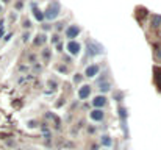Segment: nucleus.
Returning a JSON list of instances; mask_svg holds the SVG:
<instances>
[{
  "mask_svg": "<svg viewBox=\"0 0 161 150\" xmlns=\"http://www.w3.org/2000/svg\"><path fill=\"white\" fill-rule=\"evenodd\" d=\"M103 144H105V146H109V144H111V139L105 136V138H103Z\"/></svg>",
  "mask_w": 161,
  "mask_h": 150,
  "instance_id": "nucleus-10",
  "label": "nucleus"
},
{
  "mask_svg": "<svg viewBox=\"0 0 161 150\" xmlns=\"http://www.w3.org/2000/svg\"><path fill=\"white\" fill-rule=\"evenodd\" d=\"M89 94H91V88L89 86H81V89H80V92H78V96H80V99H88L89 97Z\"/></svg>",
  "mask_w": 161,
  "mask_h": 150,
  "instance_id": "nucleus-7",
  "label": "nucleus"
},
{
  "mask_svg": "<svg viewBox=\"0 0 161 150\" xmlns=\"http://www.w3.org/2000/svg\"><path fill=\"white\" fill-rule=\"evenodd\" d=\"M58 14H59V5L55 2V3H50L49 5V8L46 9V13H44V17L46 19H56L58 17Z\"/></svg>",
  "mask_w": 161,
  "mask_h": 150,
  "instance_id": "nucleus-1",
  "label": "nucleus"
},
{
  "mask_svg": "<svg viewBox=\"0 0 161 150\" xmlns=\"http://www.w3.org/2000/svg\"><path fill=\"white\" fill-rule=\"evenodd\" d=\"M78 35H80V27H77V25H70V27L66 30V36H67L70 41H74Z\"/></svg>",
  "mask_w": 161,
  "mask_h": 150,
  "instance_id": "nucleus-2",
  "label": "nucleus"
},
{
  "mask_svg": "<svg viewBox=\"0 0 161 150\" xmlns=\"http://www.w3.org/2000/svg\"><path fill=\"white\" fill-rule=\"evenodd\" d=\"M31 8H33V14H35V17H36L38 20H42V19H44V14H42V13L38 9L36 3H35V5H31Z\"/></svg>",
  "mask_w": 161,
  "mask_h": 150,
  "instance_id": "nucleus-8",
  "label": "nucleus"
},
{
  "mask_svg": "<svg viewBox=\"0 0 161 150\" xmlns=\"http://www.w3.org/2000/svg\"><path fill=\"white\" fill-rule=\"evenodd\" d=\"M91 119L96 120V122H100V120L103 119V111H102V109H94V111L91 113Z\"/></svg>",
  "mask_w": 161,
  "mask_h": 150,
  "instance_id": "nucleus-5",
  "label": "nucleus"
},
{
  "mask_svg": "<svg viewBox=\"0 0 161 150\" xmlns=\"http://www.w3.org/2000/svg\"><path fill=\"white\" fill-rule=\"evenodd\" d=\"M67 50H69V53L77 55V53L80 52V44H78V42H75V41H69V44H67Z\"/></svg>",
  "mask_w": 161,
  "mask_h": 150,
  "instance_id": "nucleus-3",
  "label": "nucleus"
},
{
  "mask_svg": "<svg viewBox=\"0 0 161 150\" xmlns=\"http://www.w3.org/2000/svg\"><path fill=\"white\" fill-rule=\"evenodd\" d=\"M3 2H8V0H3Z\"/></svg>",
  "mask_w": 161,
  "mask_h": 150,
  "instance_id": "nucleus-13",
  "label": "nucleus"
},
{
  "mask_svg": "<svg viewBox=\"0 0 161 150\" xmlns=\"http://www.w3.org/2000/svg\"><path fill=\"white\" fill-rule=\"evenodd\" d=\"M107 89H109V85H103L102 86V91H107Z\"/></svg>",
  "mask_w": 161,
  "mask_h": 150,
  "instance_id": "nucleus-11",
  "label": "nucleus"
},
{
  "mask_svg": "<svg viewBox=\"0 0 161 150\" xmlns=\"http://www.w3.org/2000/svg\"><path fill=\"white\" fill-rule=\"evenodd\" d=\"M105 103H107V99H105L103 96H97L96 99L92 100V105H94L96 108H102Z\"/></svg>",
  "mask_w": 161,
  "mask_h": 150,
  "instance_id": "nucleus-6",
  "label": "nucleus"
},
{
  "mask_svg": "<svg viewBox=\"0 0 161 150\" xmlns=\"http://www.w3.org/2000/svg\"><path fill=\"white\" fill-rule=\"evenodd\" d=\"M97 72H99V66H97V64H91V66L86 67L85 75H86V77H94V75H97Z\"/></svg>",
  "mask_w": 161,
  "mask_h": 150,
  "instance_id": "nucleus-4",
  "label": "nucleus"
},
{
  "mask_svg": "<svg viewBox=\"0 0 161 150\" xmlns=\"http://www.w3.org/2000/svg\"><path fill=\"white\" fill-rule=\"evenodd\" d=\"M160 20H161V17H158V16H153V27H157V24H160Z\"/></svg>",
  "mask_w": 161,
  "mask_h": 150,
  "instance_id": "nucleus-9",
  "label": "nucleus"
},
{
  "mask_svg": "<svg viewBox=\"0 0 161 150\" xmlns=\"http://www.w3.org/2000/svg\"><path fill=\"white\" fill-rule=\"evenodd\" d=\"M158 58L161 59V50H158Z\"/></svg>",
  "mask_w": 161,
  "mask_h": 150,
  "instance_id": "nucleus-12",
  "label": "nucleus"
}]
</instances>
